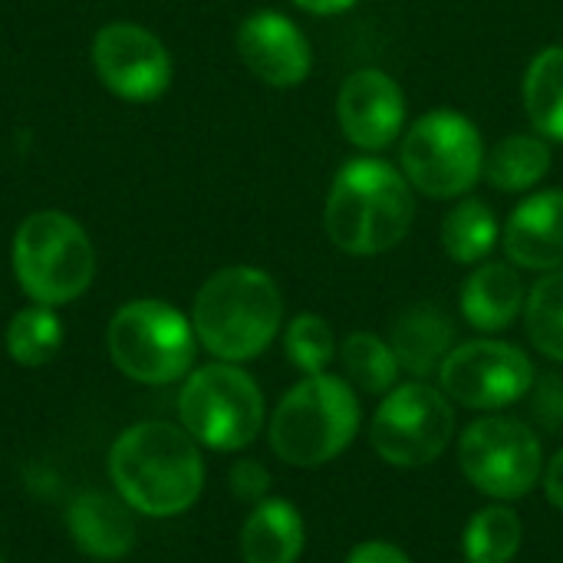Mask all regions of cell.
Listing matches in <instances>:
<instances>
[{"label":"cell","instance_id":"cell-2","mask_svg":"<svg viewBox=\"0 0 563 563\" xmlns=\"http://www.w3.org/2000/svg\"><path fill=\"white\" fill-rule=\"evenodd\" d=\"M416 201L406 178L383 158H353L333 178L323 224L330 241L356 257L393 251L412 228Z\"/></svg>","mask_w":563,"mask_h":563},{"label":"cell","instance_id":"cell-24","mask_svg":"<svg viewBox=\"0 0 563 563\" xmlns=\"http://www.w3.org/2000/svg\"><path fill=\"white\" fill-rule=\"evenodd\" d=\"M521 521L511 508H482L465 528L468 563H508L521 548Z\"/></svg>","mask_w":563,"mask_h":563},{"label":"cell","instance_id":"cell-15","mask_svg":"<svg viewBox=\"0 0 563 563\" xmlns=\"http://www.w3.org/2000/svg\"><path fill=\"white\" fill-rule=\"evenodd\" d=\"M505 251L518 267H563V191H538L515 208L505 228Z\"/></svg>","mask_w":563,"mask_h":563},{"label":"cell","instance_id":"cell-30","mask_svg":"<svg viewBox=\"0 0 563 563\" xmlns=\"http://www.w3.org/2000/svg\"><path fill=\"white\" fill-rule=\"evenodd\" d=\"M346 563H412L399 548L386 544V541H366L360 548L350 551Z\"/></svg>","mask_w":563,"mask_h":563},{"label":"cell","instance_id":"cell-31","mask_svg":"<svg viewBox=\"0 0 563 563\" xmlns=\"http://www.w3.org/2000/svg\"><path fill=\"white\" fill-rule=\"evenodd\" d=\"M544 492H548V501L563 511V449L551 459V465L544 472Z\"/></svg>","mask_w":563,"mask_h":563},{"label":"cell","instance_id":"cell-14","mask_svg":"<svg viewBox=\"0 0 563 563\" xmlns=\"http://www.w3.org/2000/svg\"><path fill=\"white\" fill-rule=\"evenodd\" d=\"M238 53L244 66L274 89L300 86L310 76V43L294 20L274 10L247 16L238 30Z\"/></svg>","mask_w":563,"mask_h":563},{"label":"cell","instance_id":"cell-10","mask_svg":"<svg viewBox=\"0 0 563 563\" xmlns=\"http://www.w3.org/2000/svg\"><path fill=\"white\" fill-rule=\"evenodd\" d=\"M465 478L498 501L525 498L541 478V442L531 426L508 416H485L465 429L459 442Z\"/></svg>","mask_w":563,"mask_h":563},{"label":"cell","instance_id":"cell-12","mask_svg":"<svg viewBox=\"0 0 563 563\" xmlns=\"http://www.w3.org/2000/svg\"><path fill=\"white\" fill-rule=\"evenodd\" d=\"M92 66L99 79L129 102H152L172 82L168 49L139 23H109L92 40Z\"/></svg>","mask_w":563,"mask_h":563},{"label":"cell","instance_id":"cell-5","mask_svg":"<svg viewBox=\"0 0 563 563\" xmlns=\"http://www.w3.org/2000/svg\"><path fill=\"white\" fill-rule=\"evenodd\" d=\"M13 274L36 303L59 307L86 294L92 284L96 251L69 214L36 211L16 228Z\"/></svg>","mask_w":563,"mask_h":563},{"label":"cell","instance_id":"cell-29","mask_svg":"<svg viewBox=\"0 0 563 563\" xmlns=\"http://www.w3.org/2000/svg\"><path fill=\"white\" fill-rule=\"evenodd\" d=\"M271 488V475L261 462H238L231 468V492L241 501H261Z\"/></svg>","mask_w":563,"mask_h":563},{"label":"cell","instance_id":"cell-19","mask_svg":"<svg viewBox=\"0 0 563 563\" xmlns=\"http://www.w3.org/2000/svg\"><path fill=\"white\" fill-rule=\"evenodd\" d=\"M303 554V518L290 501L271 498L241 528L244 563H297Z\"/></svg>","mask_w":563,"mask_h":563},{"label":"cell","instance_id":"cell-6","mask_svg":"<svg viewBox=\"0 0 563 563\" xmlns=\"http://www.w3.org/2000/svg\"><path fill=\"white\" fill-rule=\"evenodd\" d=\"M112 363L135 383L165 386L195 363L191 323L162 300H135L115 310L109 323Z\"/></svg>","mask_w":563,"mask_h":563},{"label":"cell","instance_id":"cell-13","mask_svg":"<svg viewBox=\"0 0 563 563\" xmlns=\"http://www.w3.org/2000/svg\"><path fill=\"white\" fill-rule=\"evenodd\" d=\"M343 135L363 152L389 148L406 122V96L383 69H356L336 99Z\"/></svg>","mask_w":563,"mask_h":563},{"label":"cell","instance_id":"cell-9","mask_svg":"<svg viewBox=\"0 0 563 563\" xmlns=\"http://www.w3.org/2000/svg\"><path fill=\"white\" fill-rule=\"evenodd\" d=\"M452 435H455L452 402L426 383L396 386L376 409L369 429V442L376 455L393 468L432 465L449 449Z\"/></svg>","mask_w":563,"mask_h":563},{"label":"cell","instance_id":"cell-27","mask_svg":"<svg viewBox=\"0 0 563 563\" xmlns=\"http://www.w3.org/2000/svg\"><path fill=\"white\" fill-rule=\"evenodd\" d=\"M287 356L297 369H303L307 376H320L333 353H336V343H333V330L323 317L317 313H300L294 317V323L287 327Z\"/></svg>","mask_w":563,"mask_h":563},{"label":"cell","instance_id":"cell-32","mask_svg":"<svg viewBox=\"0 0 563 563\" xmlns=\"http://www.w3.org/2000/svg\"><path fill=\"white\" fill-rule=\"evenodd\" d=\"M297 7H303L307 13H317V16H333V13H343L350 10L356 0H294Z\"/></svg>","mask_w":563,"mask_h":563},{"label":"cell","instance_id":"cell-11","mask_svg":"<svg viewBox=\"0 0 563 563\" xmlns=\"http://www.w3.org/2000/svg\"><path fill=\"white\" fill-rule=\"evenodd\" d=\"M439 379L445 396L465 409H505L531 393L534 366L511 343L472 340L445 356Z\"/></svg>","mask_w":563,"mask_h":563},{"label":"cell","instance_id":"cell-22","mask_svg":"<svg viewBox=\"0 0 563 563\" xmlns=\"http://www.w3.org/2000/svg\"><path fill=\"white\" fill-rule=\"evenodd\" d=\"M442 244L455 264H478L498 244L495 211L482 198L459 201L442 221Z\"/></svg>","mask_w":563,"mask_h":563},{"label":"cell","instance_id":"cell-3","mask_svg":"<svg viewBox=\"0 0 563 563\" xmlns=\"http://www.w3.org/2000/svg\"><path fill=\"white\" fill-rule=\"evenodd\" d=\"M284 317L277 284L257 267H224L195 297V333L221 363L261 356Z\"/></svg>","mask_w":563,"mask_h":563},{"label":"cell","instance_id":"cell-18","mask_svg":"<svg viewBox=\"0 0 563 563\" xmlns=\"http://www.w3.org/2000/svg\"><path fill=\"white\" fill-rule=\"evenodd\" d=\"M525 307V284L508 264H482L462 287V313L475 330L498 333L518 320Z\"/></svg>","mask_w":563,"mask_h":563},{"label":"cell","instance_id":"cell-16","mask_svg":"<svg viewBox=\"0 0 563 563\" xmlns=\"http://www.w3.org/2000/svg\"><path fill=\"white\" fill-rule=\"evenodd\" d=\"M66 528L76 541V548L99 561H115V558L129 554L132 538H135L129 511L115 498L99 495V492H86L69 505Z\"/></svg>","mask_w":563,"mask_h":563},{"label":"cell","instance_id":"cell-23","mask_svg":"<svg viewBox=\"0 0 563 563\" xmlns=\"http://www.w3.org/2000/svg\"><path fill=\"white\" fill-rule=\"evenodd\" d=\"M340 360H343V369L353 379V386H360L363 393L383 396V393L396 389V379H399L402 366H399L393 346L383 343L379 336H373V333L346 336L343 350H340Z\"/></svg>","mask_w":563,"mask_h":563},{"label":"cell","instance_id":"cell-7","mask_svg":"<svg viewBox=\"0 0 563 563\" xmlns=\"http://www.w3.org/2000/svg\"><path fill=\"white\" fill-rule=\"evenodd\" d=\"M178 416L195 442L218 452H238L251 445L264 426V396L244 369L214 363L185 383Z\"/></svg>","mask_w":563,"mask_h":563},{"label":"cell","instance_id":"cell-17","mask_svg":"<svg viewBox=\"0 0 563 563\" xmlns=\"http://www.w3.org/2000/svg\"><path fill=\"white\" fill-rule=\"evenodd\" d=\"M452 343H455V327L439 303H419L409 313H402L389 340L399 366L412 376L435 373L452 353Z\"/></svg>","mask_w":563,"mask_h":563},{"label":"cell","instance_id":"cell-8","mask_svg":"<svg viewBox=\"0 0 563 563\" xmlns=\"http://www.w3.org/2000/svg\"><path fill=\"white\" fill-rule=\"evenodd\" d=\"M402 172L429 198H459L485 175V145L478 129L449 109L416 119L402 139Z\"/></svg>","mask_w":563,"mask_h":563},{"label":"cell","instance_id":"cell-21","mask_svg":"<svg viewBox=\"0 0 563 563\" xmlns=\"http://www.w3.org/2000/svg\"><path fill=\"white\" fill-rule=\"evenodd\" d=\"M551 172V145L541 135H508L485 155V178L498 191H528Z\"/></svg>","mask_w":563,"mask_h":563},{"label":"cell","instance_id":"cell-20","mask_svg":"<svg viewBox=\"0 0 563 563\" xmlns=\"http://www.w3.org/2000/svg\"><path fill=\"white\" fill-rule=\"evenodd\" d=\"M525 109L541 139L563 142V46L541 49L525 76Z\"/></svg>","mask_w":563,"mask_h":563},{"label":"cell","instance_id":"cell-4","mask_svg":"<svg viewBox=\"0 0 563 563\" xmlns=\"http://www.w3.org/2000/svg\"><path fill=\"white\" fill-rule=\"evenodd\" d=\"M360 429V402L350 383L336 376H307L277 406L271 449L297 468H317L336 459Z\"/></svg>","mask_w":563,"mask_h":563},{"label":"cell","instance_id":"cell-1","mask_svg":"<svg viewBox=\"0 0 563 563\" xmlns=\"http://www.w3.org/2000/svg\"><path fill=\"white\" fill-rule=\"evenodd\" d=\"M109 475L122 501L148 518L188 511L205 485L195 439L168 422H139L125 429L109 452Z\"/></svg>","mask_w":563,"mask_h":563},{"label":"cell","instance_id":"cell-33","mask_svg":"<svg viewBox=\"0 0 563 563\" xmlns=\"http://www.w3.org/2000/svg\"><path fill=\"white\" fill-rule=\"evenodd\" d=\"M0 563H7V561H3V558H0Z\"/></svg>","mask_w":563,"mask_h":563},{"label":"cell","instance_id":"cell-28","mask_svg":"<svg viewBox=\"0 0 563 563\" xmlns=\"http://www.w3.org/2000/svg\"><path fill=\"white\" fill-rule=\"evenodd\" d=\"M531 416L544 432H563V376L548 373L531 386Z\"/></svg>","mask_w":563,"mask_h":563},{"label":"cell","instance_id":"cell-25","mask_svg":"<svg viewBox=\"0 0 563 563\" xmlns=\"http://www.w3.org/2000/svg\"><path fill=\"white\" fill-rule=\"evenodd\" d=\"M531 343L554 363H563V267L541 277L525 300Z\"/></svg>","mask_w":563,"mask_h":563},{"label":"cell","instance_id":"cell-26","mask_svg":"<svg viewBox=\"0 0 563 563\" xmlns=\"http://www.w3.org/2000/svg\"><path fill=\"white\" fill-rule=\"evenodd\" d=\"M63 343V327L49 307L20 310L7 327V350L20 366H46Z\"/></svg>","mask_w":563,"mask_h":563}]
</instances>
